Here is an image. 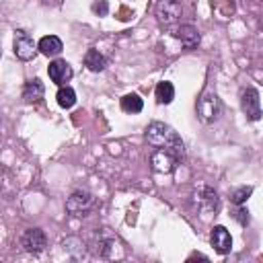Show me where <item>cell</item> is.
Wrapping results in <instances>:
<instances>
[{"mask_svg": "<svg viewBox=\"0 0 263 263\" xmlns=\"http://www.w3.org/2000/svg\"><path fill=\"white\" fill-rule=\"evenodd\" d=\"M144 138L152 148H175L177 152L185 154V144L181 136L164 121H150L144 132Z\"/></svg>", "mask_w": 263, "mask_h": 263, "instance_id": "6da1fadb", "label": "cell"}, {"mask_svg": "<svg viewBox=\"0 0 263 263\" xmlns=\"http://www.w3.org/2000/svg\"><path fill=\"white\" fill-rule=\"evenodd\" d=\"M195 113H197L201 123H205V125L216 123L220 119V115H222V103H220L218 95L214 90H210V88L203 90L199 95L197 103H195Z\"/></svg>", "mask_w": 263, "mask_h": 263, "instance_id": "7a4b0ae2", "label": "cell"}, {"mask_svg": "<svg viewBox=\"0 0 263 263\" xmlns=\"http://www.w3.org/2000/svg\"><path fill=\"white\" fill-rule=\"evenodd\" d=\"M183 158H185V154L177 152L175 148H154L150 152L148 162H150V166H152L154 173L168 175V173H173L183 162Z\"/></svg>", "mask_w": 263, "mask_h": 263, "instance_id": "3957f363", "label": "cell"}, {"mask_svg": "<svg viewBox=\"0 0 263 263\" xmlns=\"http://www.w3.org/2000/svg\"><path fill=\"white\" fill-rule=\"evenodd\" d=\"M95 205H97V197L86 189H76L66 199V212L70 216H76V218L86 216Z\"/></svg>", "mask_w": 263, "mask_h": 263, "instance_id": "277c9868", "label": "cell"}, {"mask_svg": "<svg viewBox=\"0 0 263 263\" xmlns=\"http://www.w3.org/2000/svg\"><path fill=\"white\" fill-rule=\"evenodd\" d=\"M12 51L21 62H31L39 53V47H37V43L33 41V37L25 29H16L14 31V39H12Z\"/></svg>", "mask_w": 263, "mask_h": 263, "instance_id": "5b68a950", "label": "cell"}, {"mask_svg": "<svg viewBox=\"0 0 263 263\" xmlns=\"http://www.w3.org/2000/svg\"><path fill=\"white\" fill-rule=\"evenodd\" d=\"M193 205L197 212H201L203 216L208 214H216L218 208H220V197L216 193V189L208 187V185H201L193 191Z\"/></svg>", "mask_w": 263, "mask_h": 263, "instance_id": "8992f818", "label": "cell"}, {"mask_svg": "<svg viewBox=\"0 0 263 263\" xmlns=\"http://www.w3.org/2000/svg\"><path fill=\"white\" fill-rule=\"evenodd\" d=\"M240 109L249 121H259L263 117L261 111V97L255 86H245L240 90Z\"/></svg>", "mask_w": 263, "mask_h": 263, "instance_id": "52a82bcc", "label": "cell"}, {"mask_svg": "<svg viewBox=\"0 0 263 263\" xmlns=\"http://www.w3.org/2000/svg\"><path fill=\"white\" fill-rule=\"evenodd\" d=\"M154 14L158 18L160 25L164 27H171L175 23L181 21L183 16V6L179 0H158L156 6H154Z\"/></svg>", "mask_w": 263, "mask_h": 263, "instance_id": "ba28073f", "label": "cell"}, {"mask_svg": "<svg viewBox=\"0 0 263 263\" xmlns=\"http://www.w3.org/2000/svg\"><path fill=\"white\" fill-rule=\"evenodd\" d=\"M115 247H117V240L115 236H111L107 230H99L90 242V251L95 257H101V259H111L115 255Z\"/></svg>", "mask_w": 263, "mask_h": 263, "instance_id": "9c48e42d", "label": "cell"}, {"mask_svg": "<svg viewBox=\"0 0 263 263\" xmlns=\"http://www.w3.org/2000/svg\"><path fill=\"white\" fill-rule=\"evenodd\" d=\"M21 247L27 251V253H33V255H39L45 251L47 247V236L41 228H27L23 234H21Z\"/></svg>", "mask_w": 263, "mask_h": 263, "instance_id": "30bf717a", "label": "cell"}, {"mask_svg": "<svg viewBox=\"0 0 263 263\" xmlns=\"http://www.w3.org/2000/svg\"><path fill=\"white\" fill-rule=\"evenodd\" d=\"M173 37H175V39H179V41H181V45H183L187 51L195 49V47L199 45V41H201L197 27H195V25H191V23H181L177 29H173Z\"/></svg>", "mask_w": 263, "mask_h": 263, "instance_id": "8fae6325", "label": "cell"}, {"mask_svg": "<svg viewBox=\"0 0 263 263\" xmlns=\"http://www.w3.org/2000/svg\"><path fill=\"white\" fill-rule=\"evenodd\" d=\"M47 74H49V80H51L53 84L66 86V82L72 80L74 70H72V66H70L66 60H53V62H49V66H47Z\"/></svg>", "mask_w": 263, "mask_h": 263, "instance_id": "7c38bea8", "label": "cell"}, {"mask_svg": "<svg viewBox=\"0 0 263 263\" xmlns=\"http://www.w3.org/2000/svg\"><path fill=\"white\" fill-rule=\"evenodd\" d=\"M210 242H212L214 251L220 253V255H228V253L232 251V236H230L228 228L222 226V224H216V226L212 228V232H210Z\"/></svg>", "mask_w": 263, "mask_h": 263, "instance_id": "4fadbf2b", "label": "cell"}, {"mask_svg": "<svg viewBox=\"0 0 263 263\" xmlns=\"http://www.w3.org/2000/svg\"><path fill=\"white\" fill-rule=\"evenodd\" d=\"M37 47H39V53H43L45 58H58L64 49V43L58 35H45L39 39Z\"/></svg>", "mask_w": 263, "mask_h": 263, "instance_id": "5bb4252c", "label": "cell"}, {"mask_svg": "<svg viewBox=\"0 0 263 263\" xmlns=\"http://www.w3.org/2000/svg\"><path fill=\"white\" fill-rule=\"evenodd\" d=\"M43 95H45V86H43L41 78L35 76V78H29L25 82V86H23V99L27 103H39L43 99Z\"/></svg>", "mask_w": 263, "mask_h": 263, "instance_id": "9a60e30c", "label": "cell"}, {"mask_svg": "<svg viewBox=\"0 0 263 263\" xmlns=\"http://www.w3.org/2000/svg\"><path fill=\"white\" fill-rule=\"evenodd\" d=\"M82 62H84L86 70H90V72H103V70L107 68V58H105L99 49H95V47L86 49Z\"/></svg>", "mask_w": 263, "mask_h": 263, "instance_id": "2e32d148", "label": "cell"}, {"mask_svg": "<svg viewBox=\"0 0 263 263\" xmlns=\"http://www.w3.org/2000/svg\"><path fill=\"white\" fill-rule=\"evenodd\" d=\"M154 97H156V103L158 105L173 103V99H175V86H173V82H168V80L158 82L156 88H154Z\"/></svg>", "mask_w": 263, "mask_h": 263, "instance_id": "e0dca14e", "label": "cell"}, {"mask_svg": "<svg viewBox=\"0 0 263 263\" xmlns=\"http://www.w3.org/2000/svg\"><path fill=\"white\" fill-rule=\"evenodd\" d=\"M119 107H121V111L134 115V113H140V111L144 109V101L140 99V95H136V92H127V95L121 97Z\"/></svg>", "mask_w": 263, "mask_h": 263, "instance_id": "ac0fdd59", "label": "cell"}, {"mask_svg": "<svg viewBox=\"0 0 263 263\" xmlns=\"http://www.w3.org/2000/svg\"><path fill=\"white\" fill-rule=\"evenodd\" d=\"M55 101L62 109H72L76 105V90L72 86H60L58 92H55Z\"/></svg>", "mask_w": 263, "mask_h": 263, "instance_id": "d6986e66", "label": "cell"}, {"mask_svg": "<svg viewBox=\"0 0 263 263\" xmlns=\"http://www.w3.org/2000/svg\"><path fill=\"white\" fill-rule=\"evenodd\" d=\"M62 247H64L72 257H76V259L84 257V253H86V242H84L82 238H78V236H68V238H64Z\"/></svg>", "mask_w": 263, "mask_h": 263, "instance_id": "ffe728a7", "label": "cell"}, {"mask_svg": "<svg viewBox=\"0 0 263 263\" xmlns=\"http://www.w3.org/2000/svg\"><path fill=\"white\" fill-rule=\"evenodd\" d=\"M251 195H253V187L251 185H240V187L230 191V203L232 205H245Z\"/></svg>", "mask_w": 263, "mask_h": 263, "instance_id": "44dd1931", "label": "cell"}, {"mask_svg": "<svg viewBox=\"0 0 263 263\" xmlns=\"http://www.w3.org/2000/svg\"><path fill=\"white\" fill-rule=\"evenodd\" d=\"M232 218H234L242 228H247V226L251 224V216H249V210H247L245 205H234V210H232Z\"/></svg>", "mask_w": 263, "mask_h": 263, "instance_id": "7402d4cb", "label": "cell"}, {"mask_svg": "<svg viewBox=\"0 0 263 263\" xmlns=\"http://www.w3.org/2000/svg\"><path fill=\"white\" fill-rule=\"evenodd\" d=\"M90 8H92V12H97L99 16H105V14H107V10H109V4H107V0H97Z\"/></svg>", "mask_w": 263, "mask_h": 263, "instance_id": "603a6c76", "label": "cell"}, {"mask_svg": "<svg viewBox=\"0 0 263 263\" xmlns=\"http://www.w3.org/2000/svg\"><path fill=\"white\" fill-rule=\"evenodd\" d=\"M189 259H203V261H208V257H205V255H199V253H193Z\"/></svg>", "mask_w": 263, "mask_h": 263, "instance_id": "cb8c5ba5", "label": "cell"}]
</instances>
